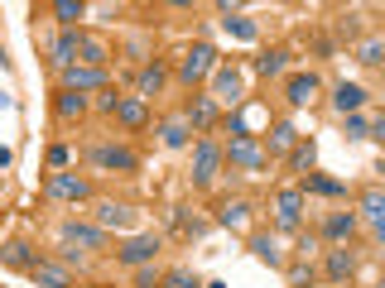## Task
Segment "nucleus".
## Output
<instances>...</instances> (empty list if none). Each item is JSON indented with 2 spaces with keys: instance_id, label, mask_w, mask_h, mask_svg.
Listing matches in <instances>:
<instances>
[{
  "instance_id": "obj_1",
  "label": "nucleus",
  "mask_w": 385,
  "mask_h": 288,
  "mask_svg": "<svg viewBox=\"0 0 385 288\" xmlns=\"http://www.w3.org/2000/svg\"><path fill=\"white\" fill-rule=\"evenodd\" d=\"M212 68H217V49H212V44H197V49H188L183 53V63H178V77L188 82H202L207 77V73H212Z\"/></svg>"
},
{
  "instance_id": "obj_2",
  "label": "nucleus",
  "mask_w": 385,
  "mask_h": 288,
  "mask_svg": "<svg viewBox=\"0 0 385 288\" xmlns=\"http://www.w3.org/2000/svg\"><path fill=\"white\" fill-rule=\"evenodd\" d=\"M49 197H54V202H87V197H92V183L78 178V173H54V178H49Z\"/></svg>"
},
{
  "instance_id": "obj_3",
  "label": "nucleus",
  "mask_w": 385,
  "mask_h": 288,
  "mask_svg": "<svg viewBox=\"0 0 385 288\" xmlns=\"http://www.w3.org/2000/svg\"><path fill=\"white\" fill-rule=\"evenodd\" d=\"M63 87H68V92H102V87H106V68L73 63V68H63Z\"/></svg>"
},
{
  "instance_id": "obj_4",
  "label": "nucleus",
  "mask_w": 385,
  "mask_h": 288,
  "mask_svg": "<svg viewBox=\"0 0 385 288\" xmlns=\"http://www.w3.org/2000/svg\"><path fill=\"white\" fill-rule=\"evenodd\" d=\"M217 163H221V149L212 144V139H197V158H192V183L207 187L212 178H217Z\"/></svg>"
},
{
  "instance_id": "obj_5",
  "label": "nucleus",
  "mask_w": 385,
  "mask_h": 288,
  "mask_svg": "<svg viewBox=\"0 0 385 288\" xmlns=\"http://www.w3.org/2000/svg\"><path fill=\"white\" fill-rule=\"evenodd\" d=\"M92 163L97 168H121V173H130L140 158L130 149H121V144H92Z\"/></svg>"
},
{
  "instance_id": "obj_6",
  "label": "nucleus",
  "mask_w": 385,
  "mask_h": 288,
  "mask_svg": "<svg viewBox=\"0 0 385 288\" xmlns=\"http://www.w3.org/2000/svg\"><path fill=\"white\" fill-rule=\"evenodd\" d=\"M212 101H231V106L246 101V96H241V73H236V68H217V77H212Z\"/></svg>"
},
{
  "instance_id": "obj_7",
  "label": "nucleus",
  "mask_w": 385,
  "mask_h": 288,
  "mask_svg": "<svg viewBox=\"0 0 385 288\" xmlns=\"http://www.w3.org/2000/svg\"><path fill=\"white\" fill-rule=\"evenodd\" d=\"M154 255H159V236H135V240H126V245H121V264H149L154 260Z\"/></svg>"
},
{
  "instance_id": "obj_8",
  "label": "nucleus",
  "mask_w": 385,
  "mask_h": 288,
  "mask_svg": "<svg viewBox=\"0 0 385 288\" xmlns=\"http://www.w3.org/2000/svg\"><path fill=\"white\" fill-rule=\"evenodd\" d=\"M63 240H68V245H82V250H102V245H106V231H102V226H82V221H68V226H63Z\"/></svg>"
},
{
  "instance_id": "obj_9",
  "label": "nucleus",
  "mask_w": 385,
  "mask_h": 288,
  "mask_svg": "<svg viewBox=\"0 0 385 288\" xmlns=\"http://www.w3.org/2000/svg\"><path fill=\"white\" fill-rule=\"evenodd\" d=\"M313 96H318V77L313 73H294V77L284 82V101L289 106H308Z\"/></svg>"
},
{
  "instance_id": "obj_10",
  "label": "nucleus",
  "mask_w": 385,
  "mask_h": 288,
  "mask_svg": "<svg viewBox=\"0 0 385 288\" xmlns=\"http://www.w3.org/2000/svg\"><path fill=\"white\" fill-rule=\"evenodd\" d=\"M299 211H303V192L299 187H284L279 192V231H299Z\"/></svg>"
},
{
  "instance_id": "obj_11",
  "label": "nucleus",
  "mask_w": 385,
  "mask_h": 288,
  "mask_svg": "<svg viewBox=\"0 0 385 288\" xmlns=\"http://www.w3.org/2000/svg\"><path fill=\"white\" fill-rule=\"evenodd\" d=\"M226 158H231L236 168H250V173H260V168H265V154L255 149V139H231Z\"/></svg>"
},
{
  "instance_id": "obj_12",
  "label": "nucleus",
  "mask_w": 385,
  "mask_h": 288,
  "mask_svg": "<svg viewBox=\"0 0 385 288\" xmlns=\"http://www.w3.org/2000/svg\"><path fill=\"white\" fill-rule=\"evenodd\" d=\"M116 120H121L126 130H140V125L149 120V111H145L140 96H121V101H116Z\"/></svg>"
},
{
  "instance_id": "obj_13",
  "label": "nucleus",
  "mask_w": 385,
  "mask_h": 288,
  "mask_svg": "<svg viewBox=\"0 0 385 288\" xmlns=\"http://www.w3.org/2000/svg\"><path fill=\"white\" fill-rule=\"evenodd\" d=\"M92 216H97V226H102V231H111V226H116V231H126V226H130V211L121 207V202H97Z\"/></svg>"
},
{
  "instance_id": "obj_14",
  "label": "nucleus",
  "mask_w": 385,
  "mask_h": 288,
  "mask_svg": "<svg viewBox=\"0 0 385 288\" xmlns=\"http://www.w3.org/2000/svg\"><path fill=\"white\" fill-rule=\"evenodd\" d=\"M78 53H82V34H78V29L58 34V44H54V63H58V68H73V63H78Z\"/></svg>"
},
{
  "instance_id": "obj_15",
  "label": "nucleus",
  "mask_w": 385,
  "mask_h": 288,
  "mask_svg": "<svg viewBox=\"0 0 385 288\" xmlns=\"http://www.w3.org/2000/svg\"><path fill=\"white\" fill-rule=\"evenodd\" d=\"M188 125L192 130H212V125H217V101H212V96H197V101L188 106Z\"/></svg>"
},
{
  "instance_id": "obj_16",
  "label": "nucleus",
  "mask_w": 385,
  "mask_h": 288,
  "mask_svg": "<svg viewBox=\"0 0 385 288\" xmlns=\"http://www.w3.org/2000/svg\"><path fill=\"white\" fill-rule=\"evenodd\" d=\"M361 101H366V92H361L357 82H337V92H332V106H337L342 115H347V111L357 115V111H361Z\"/></svg>"
},
{
  "instance_id": "obj_17",
  "label": "nucleus",
  "mask_w": 385,
  "mask_h": 288,
  "mask_svg": "<svg viewBox=\"0 0 385 288\" xmlns=\"http://www.w3.org/2000/svg\"><path fill=\"white\" fill-rule=\"evenodd\" d=\"M29 274H34L44 288H73V284H68V274H63L58 264H49V260H34V269H29Z\"/></svg>"
},
{
  "instance_id": "obj_18",
  "label": "nucleus",
  "mask_w": 385,
  "mask_h": 288,
  "mask_svg": "<svg viewBox=\"0 0 385 288\" xmlns=\"http://www.w3.org/2000/svg\"><path fill=\"white\" fill-rule=\"evenodd\" d=\"M352 231H357V216L352 211H337V216H328V226H323L328 240H352Z\"/></svg>"
},
{
  "instance_id": "obj_19",
  "label": "nucleus",
  "mask_w": 385,
  "mask_h": 288,
  "mask_svg": "<svg viewBox=\"0 0 385 288\" xmlns=\"http://www.w3.org/2000/svg\"><path fill=\"white\" fill-rule=\"evenodd\" d=\"M54 106H58V115H63V120H78V115L87 111V96H82V92H68V87H63Z\"/></svg>"
},
{
  "instance_id": "obj_20",
  "label": "nucleus",
  "mask_w": 385,
  "mask_h": 288,
  "mask_svg": "<svg viewBox=\"0 0 385 288\" xmlns=\"http://www.w3.org/2000/svg\"><path fill=\"white\" fill-rule=\"evenodd\" d=\"M0 260L10 264V269H34V250H29L25 240H10V245L0 250Z\"/></svg>"
},
{
  "instance_id": "obj_21",
  "label": "nucleus",
  "mask_w": 385,
  "mask_h": 288,
  "mask_svg": "<svg viewBox=\"0 0 385 288\" xmlns=\"http://www.w3.org/2000/svg\"><path fill=\"white\" fill-rule=\"evenodd\" d=\"M221 29H226V34H236V39H246V44L255 39V25H250V20H241L231 5H221Z\"/></svg>"
},
{
  "instance_id": "obj_22",
  "label": "nucleus",
  "mask_w": 385,
  "mask_h": 288,
  "mask_svg": "<svg viewBox=\"0 0 385 288\" xmlns=\"http://www.w3.org/2000/svg\"><path fill=\"white\" fill-rule=\"evenodd\" d=\"M164 68H159V63H149V68H140V101H145V96H154V92H159V87H164Z\"/></svg>"
},
{
  "instance_id": "obj_23",
  "label": "nucleus",
  "mask_w": 385,
  "mask_h": 288,
  "mask_svg": "<svg viewBox=\"0 0 385 288\" xmlns=\"http://www.w3.org/2000/svg\"><path fill=\"white\" fill-rule=\"evenodd\" d=\"M217 221H221V226H231V231H241V226L250 221V202H226Z\"/></svg>"
},
{
  "instance_id": "obj_24",
  "label": "nucleus",
  "mask_w": 385,
  "mask_h": 288,
  "mask_svg": "<svg viewBox=\"0 0 385 288\" xmlns=\"http://www.w3.org/2000/svg\"><path fill=\"white\" fill-rule=\"evenodd\" d=\"M352 269H357L352 250H332V255H328V279H337V284H342V279H347Z\"/></svg>"
},
{
  "instance_id": "obj_25",
  "label": "nucleus",
  "mask_w": 385,
  "mask_h": 288,
  "mask_svg": "<svg viewBox=\"0 0 385 288\" xmlns=\"http://www.w3.org/2000/svg\"><path fill=\"white\" fill-rule=\"evenodd\" d=\"M250 250H255V260H265V264H284V255H279V245L270 236H250Z\"/></svg>"
},
{
  "instance_id": "obj_26",
  "label": "nucleus",
  "mask_w": 385,
  "mask_h": 288,
  "mask_svg": "<svg viewBox=\"0 0 385 288\" xmlns=\"http://www.w3.org/2000/svg\"><path fill=\"white\" fill-rule=\"evenodd\" d=\"M106 63H111L106 44H97V39H82V68H106Z\"/></svg>"
},
{
  "instance_id": "obj_27",
  "label": "nucleus",
  "mask_w": 385,
  "mask_h": 288,
  "mask_svg": "<svg viewBox=\"0 0 385 288\" xmlns=\"http://www.w3.org/2000/svg\"><path fill=\"white\" fill-rule=\"evenodd\" d=\"M255 68H260L265 77H284V68H289V53H279V49H275V53H265Z\"/></svg>"
},
{
  "instance_id": "obj_28",
  "label": "nucleus",
  "mask_w": 385,
  "mask_h": 288,
  "mask_svg": "<svg viewBox=\"0 0 385 288\" xmlns=\"http://www.w3.org/2000/svg\"><path fill=\"white\" fill-rule=\"evenodd\" d=\"M159 134H164V144H169V149H183V144H188V120H169V125H164Z\"/></svg>"
},
{
  "instance_id": "obj_29",
  "label": "nucleus",
  "mask_w": 385,
  "mask_h": 288,
  "mask_svg": "<svg viewBox=\"0 0 385 288\" xmlns=\"http://www.w3.org/2000/svg\"><path fill=\"white\" fill-rule=\"evenodd\" d=\"M361 211H366V221H376V226H381V221H385V197H381V192H376V187H371V192L361 197Z\"/></svg>"
},
{
  "instance_id": "obj_30",
  "label": "nucleus",
  "mask_w": 385,
  "mask_h": 288,
  "mask_svg": "<svg viewBox=\"0 0 385 288\" xmlns=\"http://www.w3.org/2000/svg\"><path fill=\"white\" fill-rule=\"evenodd\" d=\"M294 139H299V130H294V125H289V120H279L275 130H270V149H289V144H294Z\"/></svg>"
},
{
  "instance_id": "obj_31",
  "label": "nucleus",
  "mask_w": 385,
  "mask_h": 288,
  "mask_svg": "<svg viewBox=\"0 0 385 288\" xmlns=\"http://www.w3.org/2000/svg\"><path fill=\"white\" fill-rule=\"evenodd\" d=\"M313 158H318L313 139H303V144H294V154H289V168H313Z\"/></svg>"
},
{
  "instance_id": "obj_32",
  "label": "nucleus",
  "mask_w": 385,
  "mask_h": 288,
  "mask_svg": "<svg viewBox=\"0 0 385 288\" xmlns=\"http://www.w3.org/2000/svg\"><path fill=\"white\" fill-rule=\"evenodd\" d=\"M54 15L63 20V25H73V20H82V5H78V0H58Z\"/></svg>"
},
{
  "instance_id": "obj_33",
  "label": "nucleus",
  "mask_w": 385,
  "mask_h": 288,
  "mask_svg": "<svg viewBox=\"0 0 385 288\" xmlns=\"http://www.w3.org/2000/svg\"><path fill=\"white\" fill-rule=\"evenodd\" d=\"M164 288H197V279H192L188 269H169V274H164Z\"/></svg>"
},
{
  "instance_id": "obj_34",
  "label": "nucleus",
  "mask_w": 385,
  "mask_h": 288,
  "mask_svg": "<svg viewBox=\"0 0 385 288\" xmlns=\"http://www.w3.org/2000/svg\"><path fill=\"white\" fill-rule=\"evenodd\" d=\"M357 58L366 63V68H376V63H381V39H366V44L357 49Z\"/></svg>"
},
{
  "instance_id": "obj_35",
  "label": "nucleus",
  "mask_w": 385,
  "mask_h": 288,
  "mask_svg": "<svg viewBox=\"0 0 385 288\" xmlns=\"http://www.w3.org/2000/svg\"><path fill=\"white\" fill-rule=\"evenodd\" d=\"M308 187H313V192H323V197H337V192H347V187L337 183V178H308Z\"/></svg>"
},
{
  "instance_id": "obj_36",
  "label": "nucleus",
  "mask_w": 385,
  "mask_h": 288,
  "mask_svg": "<svg viewBox=\"0 0 385 288\" xmlns=\"http://www.w3.org/2000/svg\"><path fill=\"white\" fill-rule=\"evenodd\" d=\"M135 288H159V274H154L149 264H140V274H135Z\"/></svg>"
},
{
  "instance_id": "obj_37",
  "label": "nucleus",
  "mask_w": 385,
  "mask_h": 288,
  "mask_svg": "<svg viewBox=\"0 0 385 288\" xmlns=\"http://www.w3.org/2000/svg\"><path fill=\"white\" fill-rule=\"evenodd\" d=\"M347 139H366V115H347Z\"/></svg>"
},
{
  "instance_id": "obj_38",
  "label": "nucleus",
  "mask_w": 385,
  "mask_h": 288,
  "mask_svg": "<svg viewBox=\"0 0 385 288\" xmlns=\"http://www.w3.org/2000/svg\"><path fill=\"white\" fill-rule=\"evenodd\" d=\"M68 158H73L68 144H54V149H49V163H54V168H68Z\"/></svg>"
},
{
  "instance_id": "obj_39",
  "label": "nucleus",
  "mask_w": 385,
  "mask_h": 288,
  "mask_svg": "<svg viewBox=\"0 0 385 288\" xmlns=\"http://www.w3.org/2000/svg\"><path fill=\"white\" fill-rule=\"evenodd\" d=\"M116 101H121V96H116V92H106V87L97 92V111H116Z\"/></svg>"
},
{
  "instance_id": "obj_40",
  "label": "nucleus",
  "mask_w": 385,
  "mask_h": 288,
  "mask_svg": "<svg viewBox=\"0 0 385 288\" xmlns=\"http://www.w3.org/2000/svg\"><path fill=\"white\" fill-rule=\"evenodd\" d=\"M289 279H294V284H303V279H313V269H308V264H294V269H289Z\"/></svg>"
},
{
  "instance_id": "obj_41",
  "label": "nucleus",
  "mask_w": 385,
  "mask_h": 288,
  "mask_svg": "<svg viewBox=\"0 0 385 288\" xmlns=\"http://www.w3.org/2000/svg\"><path fill=\"white\" fill-rule=\"evenodd\" d=\"M0 106H10V96H5V92H0Z\"/></svg>"
}]
</instances>
